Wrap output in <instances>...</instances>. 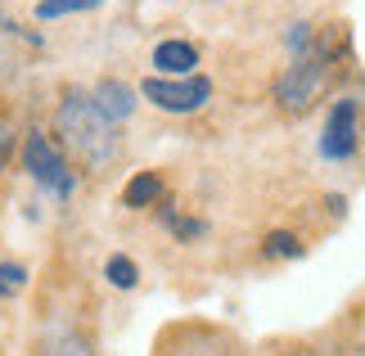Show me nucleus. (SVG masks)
Returning <instances> with one entry per match:
<instances>
[{"label":"nucleus","mask_w":365,"mask_h":356,"mask_svg":"<svg viewBox=\"0 0 365 356\" xmlns=\"http://www.w3.org/2000/svg\"><path fill=\"white\" fill-rule=\"evenodd\" d=\"M14 153H19V131H14V122H9V118H0V176L9 172Z\"/></svg>","instance_id":"nucleus-16"},{"label":"nucleus","mask_w":365,"mask_h":356,"mask_svg":"<svg viewBox=\"0 0 365 356\" xmlns=\"http://www.w3.org/2000/svg\"><path fill=\"white\" fill-rule=\"evenodd\" d=\"M149 63H153V77H194L199 73V46L185 36H167L153 46Z\"/></svg>","instance_id":"nucleus-8"},{"label":"nucleus","mask_w":365,"mask_h":356,"mask_svg":"<svg viewBox=\"0 0 365 356\" xmlns=\"http://www.w3.org/2000/svg\"><path fill=\"white\" fill-rule=\"evenodd\" d=\"M23 284H27V266L23 262H0V297L23 293Z\"/></svg>","instance_id":"nucleus-15"},{"label":"nucleus","mask_w":365,"mask_h":356,"mask_svg":"<svg viewBox=\"0 0 365 356\" xmlns=\"http://www.w3.org/2000/svg\"><path fill=\"white\" fill-rule=\"evenodd\" d=\"M122 203L126 208H158L163 203V176L158 172H135L131 180H126V190H122Z\"/></svg>","instance_id":"nucleus-10"},{"label":"nucleus","mask_w":365,"mask_h":356,"mask_svg":"<svg viewBox=\"0 0 365 356\" xmlns=\"http://www.w3.org/2000/svg\"><path fill=\"white\" fill-rule=\"evenodd\" d=\"M149 356H244V343L217 320H176L153 338Z\"/></svg>","instance_id":"nucleus-3"},{"label":"nucleus","mask_w":365,"mask_h":356,"mask_svg":"<svg viewBox=\"0 0 365 356\" xmlns=\"http://www.w3.org/2000/svg\"><path fill=\"white\" fill-rule=\"evenodd\" d=\"M91 99L100 104V113H104L108 122H113V126H122V122H126V118L135 113V104H140V91L131 86V81H118V77H100V81L91 86Z\"/></svg>","instance_id":"nucleus-9"},{"label":"nucleus","mask_w":365,"mask_h":356,"mask_svg":"<svg viewBox=\"0 0 365 356\" xmlns=\"http://www.w3.org/2000/svg\"><path fill=\"white\" fill-rule=\"evenodd\" d=\"M54 140L81 172H104L122 149V126H113L91 99V86H63L54 104Z\"/></svg>","instance_id":"nucleus-1"},{"label":"nucleus","mask_w":365,"mask_h":356,"mask_svg":"<svg viewBox=\"0 0 365 356\" xmlns=\"http://www.w3.org/2000/svg\"><path fill=\"white\" fill-rule=\"evenodd\" d=\"M104 280L113 284V289H135V284H140V266L126 258V253H113V258L104 262Z\"/></svg>","instance_id":"nucleus-13"},{"label":"nucleus","mask_w":365,"mask_h":356,"mask_svg":"<svg viewBox=\"0 0 365 356\" xmlns=\"http://www.w3.org/2000/svg\"><path fill=\"white\" fill-rule=\"evenodd\" d=\"M135 91L158 113L190 118V113L207 108V99H212V77H203V73H194V77H145Z\"/></svg>","instance_id":"nucleus-6"},{"label":"nucleus","mask_w":365,"mask_h":356,"mask_svg":"<svg viewBox=\"0 0 365 356\" xmlns=\"http://www.w3.org/2000/svg\"><path fill=\"white\" fill-rule=\"evenodd\" d=\"M361 136H365V104L361 95H339L320 122V158L325 163H352L361 153Z\"/></svg>","instance_id":"nucleus-5"},{"label":"nucleus","mask_w":365,"mask_h":356,"mask_svg":"<svg viewBox=\"0 0 365 356\" xmlns=\"http://www.w3.org/2000/svg\"><path fill=\"white\" fill-rule=\"evenodd\" d=\"M158 217H163V225H167V230H172V235L180 239V244H190V239H199V235L207 230L203 221H194V217H180V212H176L172 203H158Z\"/></svg>","instance_id":"nucleus-12"},{"label":"nucleus","mask_w":365,"mask_h":356,"mask_svg":"<svg viewBox=\"0 0 365 356\" xmlns=\"http://www.w3.org/2000/svg\"><path fill=\"white\" fill-rule=\"evenodd\" d=\"M343 54H347L343 27L339 23H334V27H320L316 41H312V50L293 54V59L279 68V77H275V86H271L275 104L284 108V113H312L320 99L329 95L334 77H339Z\"/></svg>","instance_id":"nucleus-2"},{"label":"nucleus","mask_w":365,"mask_h":356,"mask_svg":"<svg viewBox=\"0 0 365 356\" xmlns=\"http://www.w3.org/2000/svg\"><path fill=\"white\" fill-rule=\"evenodd\" d=\"M275 356H316V352H312V347H302V343H293V347H279Z\"/></svg>","instance_id":"nucleus-17"},{"label":"nucleus","mask_w":365,"mask_h":356,"mask_svg":"<svg viewBox=\"0 0 365 356\" xmlns=\"http://www.w3.org/2000/svg\"><path fill=\"white\" fill-rule=\"evenodd\" d=\"M104 0H36V23H54V19H73V14H91Z\"/></svg>","instance_id":"nucleus-11"},{"label":"nucleus","mask_w":365,"mask_h":356,"mask_svg":"<svg viewBox=\"0 0 365 356\" xmlns=\"http://www.w3.org/2000/svg\"><path fill=\"white\" fill-rule=\"evenodd\" d=\"M302 239L293 235V230H275V235H266V258H275V262H289V258H302Z\"/></svg>","instance_id":"nucleus-14"},{"label":"nucleus","mask_w":365,"mask_h":356,"mask_svg":"<svg viewBox=\"0 0 365 356\" xmlns=\"http://www.w3.org/2000/svg\"><path fill=\"white\" fill-rule=\"evenodd\" d=\"M36 356H100V343L77 320H50L36 338Z\"/></svg>","instance_id":"nucleus-7"},{"label":"nucleus","mask_w":365,"mask_h":356,"mask_svg":"<svg viewBox=\"0 0 365 356\" xmlns=\"http://www.w3.org/2000/svg\"><path fill=\"white\" fill-rule=\"evenodd\" d=\"M19 158H23V172L32 176L46 194L68 198V194L77 190V172H73V163H68V153L59 149V140H54V136L27 131L19 140Z\"/></svg>","instance_id":"nucleus-4"}]
</instances>
